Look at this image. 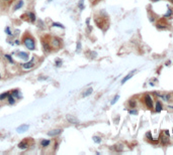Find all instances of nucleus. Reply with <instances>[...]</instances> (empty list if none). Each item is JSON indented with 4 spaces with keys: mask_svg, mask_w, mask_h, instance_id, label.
<instances>
[{
    "mask_svg": "<svg viewBox=\"0 0 173 155\" xmlns=\"http://www.w3.org/2000/svg\"><path fill=\"white\" fill-rule=\"evenodd\" d=\"M5 58H7V60L9 61V62H11V63H13V60H12V58L10 56H8V55H5Z\"/></svg>",
    "mask_w": 173,
    "mask_h": 155,
    "instance_id": "30",
    "label": "nucleus"
},
{
    "mask_svg": "<svg viewBox=\"0 0 173 155\" xmlns=\"http://www.w3.org/2000/svg\"><path fill=\"white\" fill-rule=\"evenodd\" d=\"M5 32H6L9 36L12 35V32H11V30H10V27H6V28H5Z\"/></svg>",
    "mask_w": 173,
    "mask_h": 155,
    "instance_id": "26",
    "label": "nucleus"
},
{
    "mask_svg": "<svg viewBox=\"0 0 173 155\" xmlns=\"http://www.w3.org/2000/svg\"><path fill=\"white\" fill-rule=\"evenodd\" d=\"M50 44L52 45L53 48H59L62 45V40L60 38H57V37H53L51 42H50Z\"/></svg>",
    "mask_w": 173,
    "mask_h": 155,
    "instance_id": "2",
    "label": "nucleus"
},
{
    "mask_svg": "<svg viewBox=\"0 0 173 155\" xmlns=\"http://www.w3.org/2000/svg\"><path fill=\"white\" fill-rule=\"evenodd\" d=\"M156 26L158 29H165L166 28V24H163V23H157Z\"/></svg>",
    "mask_w": 173,
    "mask_h": 155,
    "instance_id": "22",
    "label": "nucleus"
},
{
    "mask_svg": "<svg viewBox=\"0 0 173 155\" xmlns=\"http://www.w3.org/2000/svg\"><path fill=\"white\" fill-rule=\"evenodd\" d=\"M28 147V143H27V141L25 140V141H21L19 144H18V148L19 149H26Z\"/></svg>",
    "mask_w": 173,
    "mask_h": 155,
    "instance_id": "11",
    "label": "nucleus"
},
{
    "mask_svg": "<svg viewBox=\"0 0 173 155\" xmlns=\"http://www.w3.org/2000/svg\"><path fill=\"white\" fill-rule=\"evenodd\" d=\"M129 113H130L131 115H138V111H137V110H134V108L129 111Z\"/></svg>",
    "mask_w": 173,
    "mask_h": 155,
    "instance_id": "28",
    "label": "nucleus"
},
{
    "mask_svg": "<svg viewBox=\"0 0 173 155\" xmlns=\"http://www.w3.org/2000/svg\"><path fill=\"white\" fill-rule=\"evenodd\" d=\"M51 1H53V0H48V2H51Z\"/></svg>",
    "mask_w": 173,
    "mask_h": 155,
    "instance_id": "35",
    "label": "nucleus"
},
{
    "mask_svg": "<svg viewBox=\"0 0 173 155\" xmlns=\"http://www.w3.org/2000/svg\"><path fill=\"white\" fill-rule=\"evenodd\" d=\"M170 1H171V2H172V3H173V0H170Z\"/></svg>",
    "mask_w": 173,
    "mask_h": 155,
    "instance_id": "36",
    "label": "nucleus"
},
{
    "mask_svg": "<svg viewBox=\"0 0 173 155\" xmlns=\"http://www.w3.org/2000/svg\"><path fill=\"white\" fill-rule=\"evenodd\" d=\"M52 26L53 27H60V28H65V26L61 23H57V22H53L52 23Z\"/></svg>",
    "mask_w": 173,
    "mask_h": 155,
    "instance_id": "18",
    "label": "nucleus"
},
{
    "mask_svg": "<svg viewBox=\"0 0 173 155\" xmlns=\"http://www.w3.org/2000/svg\"><path fill=\"white\" fill-rule=\"evenodd\" d=\"M172 13H173L172 9H168L167 12L164 14V17H165V18H168V17H170V16L172 15Z\"/></svg>",
    "mask_w": 173,
    "mask_h": 155,
    "instance_id": "20",
    "label": "nucleus"
},
{
    "mask_svg": "<svg viewBox=\"0 0 173 155\" xmlns=\"http://www.w3.org/2000/svg\"><path fill=\"white\" fill-rule=\"evenodd\" d=\"M34 66H35V63L33 61H28V62H25V63L20 64V67H21L22 69H24V70H30L31 68H34Z\"/></svg>",
    "mask_w": 173,
    "mask_h": 155,
    "instance_id": "5",
    "label": "nucleus"
},
{
    "mask_svg": "<svg viewBox=\"0 0 173 155\" xmlns=\"http://www.w3.org/2000/svg\"><path fill=\"white\" fill-rule=\"evenodd\" d=\"M66 119H67V121H68L69 123H72V124H78V123H79V121H78V119H77V118L71 116V115H68Z\"/></svg>",
    "mask_w": 173,
    "mask_h": 155,
    "instance_id": "7",
    "label": "nucleus"
},
{
    "mask_svg": "<svg viewBox=\"0 0 173 155\" xmlns=\"http://www.w3.org/2000/svg\"><path fill=\"white\" fill-rule=\"evenodd\" d=\"M118 99H120V96H118V95H116V96H115V97L113 98V100H112V101H111V105H114V104H115V103H116V101H117V100H118Z\"/></svg>",
    "mask_w": 173,
    "mask_h": 155,
    "instance_id": "27",
    "label": "nucleus"
},
{
    "mask_svg": "<svg viewBox=\"0 0 173 155\" xmlns=\"http://www.w3.org/2000/svg\"><path fill=\"white\" fill-rule=\"evenodd\" d=\"M9 95H10V94H9L8 92H6V93H3V94H1V95H0V100L2 101V100H4V99H7Z\"/></svg>",
    "mask_w": 173,
    "mask_h": 155,
    "instance_id": "21",
    "label": "nucleus"
},
{
    "mask_svg": "<svg viewBox=\"0 0 173 155\" xmlns=\"http://www.w3.org/2000/svg\"><path fill=\"white\" fill-rule=\"evenodd\" d=\"M80 47H81V43H80V41H78L77 42V51L80 50Z\"/></svg>",
    "mask_w": 173,
    "mask_h": 155,
    "instance_id": "32",
    "label": "nucleus"
},
{
    "mask_svg": "<svg viewBox=\"0 0 173 155\" xmlns=\"http://www.w3.org/2000/svg\"><path fill=\"white\" fill-rule=\"evenodd\" d=\"M83 2H84L83 0H81V1L79 2V7H80L81 9H83V8H84V5H83Z\"/></svg>",
    "mask_w": 173,
    "mask_h": 155,
    "instance_id": "31",
    "label": "nucleus"
},
{
    "mask_svg": "<svg viewBox=\"0 0 173 155\" xmlns=\"http://www.w3.org/2000/svg\"><path fill=\"white\" fill-rule=\"evenodd\" d=\"M28 128H29V126L28 125H21V126H19L17 129H16V131L18 132V133H22V132H25V131H27L28 130Z\"/></svg>",
    "mask_w": 173,
    "mask_h": 155,
    "instance_id": "9",
    "label": "nucleus"
},
{
    "mask_svg": "<svg viewBox=\"0 0 173 155\" xmlns=\"http://www.w3.org/2000/svg\"><path fill=\"white\" fill-rule=\"evenodd\" d=\"M137 106V103H136V101L135 100H131L130 101V107L131 108H135Z\"/></svg>",
    "mask_w": 173,
    "mask_h": 155,
    "instance_id": "25",
    "label": "nucleus"
},
{
    "mask_svg": "<svg viewBox=\"0 0 173 155\" xmlns=\"http://www.w3.org/2000/svg\"><path fill=\"white\" fill-rule=\"evenodd\" d=\"M92 91H93V90H92V88H89V89L85 90V92H84V93L82 94V97L85 98V97H87V96H89V95H90V94L92 93Z\"/></svg>",
    "mask_w": 173,
    "mask_h": 155,
    "instance_id": "14",
    "label": "nucleus"
},
{
    "mask_svg": "<svg viewBox=\"0 0 173 155\" xmlns=\"http://www.w3.org/2000/svg\"><path fill=\"white\" fill-rule=\"evenodd\" d=\"M135 73H136V70L132 71V72H131V73H130V74H128V75H127L126 77H124V79H123V80H122V85H124V84H125V83H126L127 81H129V80H130L131 77H133V76H134V75H135Z\"/></svg>",
    "mask_w": 173,
    "mask_h": 155,
    "instance_id": "6",
    "label": "nucleus"
},
{
    "mask_svg": "<svg viewBox=\"0 0 173 155\" xmlns=\"http://www.w3.org/2000/svg\"><path fill=\"white\" fill-rule=\"evenodd\" d=\"M4 1H9V0H4Z\"/></svg>",
    "mask_w": 173,
    "mask_h": 155,
    "instance_id": "37",
    "label": "nucleus"
},
{
    "mask_svg": "<svg viewBox=\"0 0 173 155\" xmlns=\"http://www.w3.org/2000/svg\"><path fill=\"white\" fill-rule=\"evenodd\" d=\"M50 144H51V140H49V139H44L41 141V145L43 147H48Z\"/></svg>",
    "mask_w": 173,
    "mask_h": 155,
    "instance_id": "13",
    "label": "nucleus"
},
{
    "mask_svg": "<svg viewBox=\"0 0 173 155\" xmlns=\"http://www.w3.org/2000/svg\"><path fill=\"white\" fill-rule=\"evenodd\" d=\"M153 2H157V1H159V0H152Z\"/></svg>",
    "mask_w": 173,
    "mask_h": 155,
    "instance_id": "34",
    "label": "nucleus"
},
{
    "mask_svg": "<svg viewBox=\"0 0 173 155\" xmlns=\"http://www.w3.org/2000/svg\"><path fill=\"white\" fill-rule=\"evenodd\" d=\"M43 46H44V50H45L46 53L50 51V49H51V44H50V42L47 41L46 39L43 40Z\"/></svg>",
    "mask_w": 173,
    "mask_h": 155,
    "instance_id": "8",
    "label": "nucleus"
},
{
    "mask_svg": "<svg viewBox=\"0 0 173 155\" xmlns=\"http://www.w3.org/2000/svg\"><path fill=\"white\" fill-rule=\"evenodd\" d=\"M10 95L14 98L15 100H16V99H18V98H20V94H19V91H18V90H13V91H12V93H11Z\"/></svg>",
    "mask_w": 173,
    "mask_h": 155,
    "instance_id": "12",
    "label": "nucleus"
},
{
    "mask_svg": "<svg viewBox=\"0 0 173 155\" xmlns=\"http://www.w3.org/2000/svg\"><path fill=\"white\" fill-rule=\"evenodd\" d=\"M161 139H162V143L165 145V144H166V143H168V141H169V136H167V137H166V136H164V137H162Z\"/></svg>",
    "mask_w": 173,
    "mask_h": 155,
    "instance_id": "23",
    "label": "nucleus"
},
{
    "mask_svg": "<svg viewBox=\"0 0 173 155\" xmlns=\"http://www.w3.org/2000/svg\"><path fill=\"white\" fill-rule=\"evenodd\" d=\"M17 56L20 57L21 58H23V59H27V58H28V55H27L26 53H21V51H20V53L17 54Z\"/></svg>",
    "mask_w": 173,
    "mask_h": 155,
    "instance_id": "15",
    "label": "nucleus"
},
{
    "mask_svg": "<svg viewBox=\"0 0 173 155\" xmlns=\"http://www.w3.org/2000/svg\"><path fill=\"white\" fill-rule=\"evenodd\" d=\"M164 134H165L166 136H169V132H168V130H165V131H164Z\"/></svg>",
    "mask_w": 173,
    "mask_h": 155,
    "instance_id": "33",
    "label": "nucleus"
},
{
    "mask_svg": "<svg viewBox=\"0 0 173 155\" xmlns=\"http://www.w3.org/2000/svg\"><path fill=\"white\" fill-rule=\"evenodd\" d=\"M93 141H94L95 143H100V142H101V138H100V137H97V136H94V137H93Z\"/></svg>",
    "mask_w": 173,
    "mask_h": 155,
    "instance_id": "24",
    "label": "nucleus"
},
{
    "mask_svg": "<svg viewBox=\"0 0 173 155\" xmlns=\"http://www.w3.org/2000/svg\"><path fill=\"white\" fill-rule=\"evenodd\" d=\"M0 77H1V76H0Z\"/></svg>",
    "mask_w": 173,
    "mask_h": 155,
    "instance_id": "38",
    "label": "nucleus"
},
{
    "mask_svg": "<svg viewBox=\"0 0 173 155\" xmlns=\"http://www.w3.org/2000/svg\"><path fill=\"white\" fill-rule=\"evenodd\" d=\"M155 112H157V113H160L161 111H162V109H163V107H162V104H161V102H157L156 104H155Z\"/></svg>",
    "mask_w": 173,
    "mask_h": 155,
    "instance_id": "10",
    "label": "nucleus"
},
{
    "mask_svg": "<svg viewBox=\"0 0 173 155\" xmlns=\"http://www.w3.org/2000/svg\"><path fill=\"white\" fill-rule=\"evenodd\" d=\"M23 44L28 48V49H30V50H34L35 48H36V42H35V39L33 38L31 36H29V35H26L25 37L23 36Z\"/></svg>",
    "mask_w": 173,
    "mask_h": 155,
    "instance_id": "1",
    "label": "nucleus"
},
{
    "mask_svg": "<svg viewBox=\"0 0 173 155\" xmlns=\"http://www.w3.org/2000/svg\"><path fill=\"white\" fill-rule=\"evenodd\" d=\"M56 67H61L62 66V60L61 59H58V60H56Z\"/></svg>",
    "mask_w": 173,
    "mask_h": 155,
    "instance_id": "29",
    "label": "nucleus"
},
{
    "mask_svg": "<svg viewBox=\"0 0 173 155\" xmlns=\"http://www.w3.org/2000/svg\"><path fill=\"white\" fill-rule=\"evenodd\" d=\"M144 102H145V104H146V106L149 108V109H152V108H154V103H153V99L150 95H146L145 97H144Z\"/></svg>",
    "mask_w": 173,
    "mask_h": 155,
    "instance_id": "3",
    "label": "nucleus"
},
{
    "mask_svg": "<svg viewBox=\"0 0 173 155\" xmlns=\"http://www.w3.org/2000/svg\"><path fill=\"white\" fill-rule=\"evenodd\" d=\"M62 129H55V130H52V131H49L48 132V135L49 136H52V137H55V136H58L60 135L62 133Z\"/></svg>",
    "mask_w": 173,
    "mask_h": 155,
    "instance_id": "4",
    "label": "nucleus"
},
{
    "mask_svg": "<svg viewBox=\"0 0 173 155\" xmlns=\"http://www.w3.org/2000/svg\"><path fill=\"white\" fill-rule=\"evenodd\" d=\"M7 100H8V103H9L10 105H12V104H14V103H15V99L12 97L11 95H9V96H8Z\"/></svg>",
    "mask_w": 173,
    "mask_h": 155,
    "instance_id": "19",
    "label": "nucleus"
},
{
    "mask_svg": "<svg viewBox=\"0 0 173 155\" xmlns=\"http://www.w3.org/2000/svg\"><path fill=\"white\" fill-rule=\"evenodd\" d=\"M28 17H29V21H31V22L36 21V14L35 13H33V12L28 13Z\"/></svg>",
    "mask_w": 173,
    "mask_h": 155,
    "instance_id": "17",
    "label": "nucleus"
},
{
    "mask_svg": "<svg viewBox=\"0 0 173 155\" xmlns=\"http://www.w3.org/2000/svg\"><path fill=\"white\" fill-rule=\"evenodd\" d=\"M22 5H23V1H21V0H20V1H18V2H17V4L14 6V10H18L19 8H21Z\"/></svg>",
    "mask_w": 173,
    "mask_h": 155,
    "instance_id": "16",
    "label": "nucleus"
}]
</instances>
